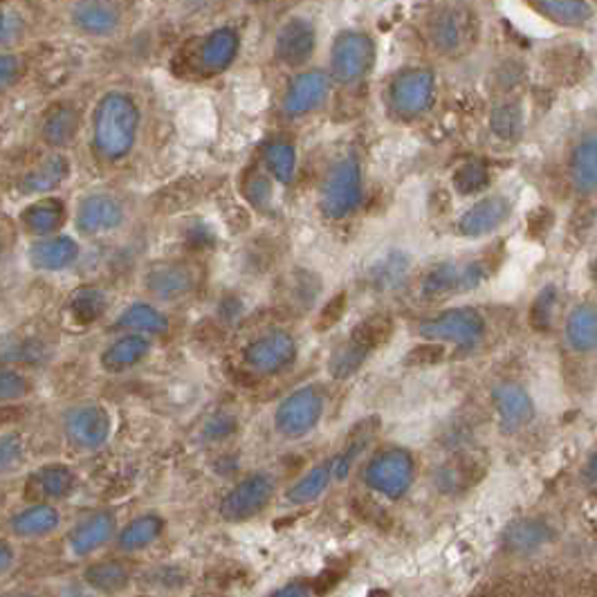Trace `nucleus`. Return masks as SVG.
Returning <instances> with one entry per match:
<instances>
[{"label":"nucleus","instance_id":"6","mask_svg":"<svg viewBox=\"0 0 597 597\" xmlns=\"http://www.w3.org/2000/svg\"><path fill=\"white\" fill-rule=\"evenodd\" d=\"M418 333L427 342L472 349L485 335V319L474 308H452L439 317L422 321Z\"/></svg>","mask_w":597,"mask_h":597},{"label":"nucleus","instance_id":"14","mask_svg":"<svg viewBox=\"0 0 597 597\" xmlns=\"http://www.w3.org/2000/svg\"><path fill=\"white\" fill-rule=\"evenodd\" d=\"M118 517L111 510H99L92 512L88 517H84L81 521H77L73 526V530L68 532V551L79 557L86 560L90 555H95L97 551H101L103 546L111 544V541L118 539Z\"/></svg>","mask_w":597,"mask_h":597},{"label":"nucleus","instance_id":"17","mask_svg":"<svg viewBox=\"0 0 597 597\" xmlns=\"http://www.w3.org/2000/svg\"><path fill=\"white\" fill-rule=\"evenodd\" d=\"M62 528V512L52 504H32L14 512L8 521V530L14 539L36 541L54 534Z\"/></svg>","mask_w":597,"mask_h":597},{"label":"nucleus","instance_id":"15","mask_svg":"<svg viewBox=\"0 0 597 597\" xmlns=\"http://www.w3.org/2000/svg\"><path fill=\"white\" fill-rule=\"evenodd\" d=\"M493 402L504 433H517L534 418V402L517 383H499L493 389Z\"/></svg>","mask_w":597,"mask_h":597},{"label":"nucleus","instance_id":"24","mask_svg":"<svg viewBox=\"0 0 597 597\" xmlns=\"http://www.w3.org/2000/svg\"><path fill=\"white\" fill-rule=\"evenodd\" d=\"M79 258V245L70 236H47L30 247V263L41 273H59Z\"/></svg>","mask_w":597,"mask_h":597},{"label":"nucleus","instance_id":"59","mask_svg":"<svg viewBox=\"0 0 597 597\" xmlns=\"http://www.w3.org/2000/svg\"><path fill=\"white\" fill-rule=\"evenodd\" d=\"M368 597H391V593H387L385 588H373V590L368 593Z\"/></svg>","mask_w":597,"mask_h":597},{"label":"nucleus","instance_id":"36","mask_svg":"<svg viewBox=\"0 0 597 597\" xmlns=\"http://www.w3.org/2000/svg\"><path fill=\"white\" fill-rule=\"evenodd\" d=\"M118 329H126L131 333L142 335H165L169 331V319L151 303H131L115 321Z\"/></svg>","mask_w":597,"mask_h":597},{"label":"nucleus","instance_id":"30","mask_svg":"<svg viewBox=\"0 0 597 597\" xmlns=\"http://www.w3.org/2000/svg\"><path fill=\"white\" fill-rule=\"evenodd\" d=\"M239 34L232 27L211 32L200 45V68L204 73H223L236 59Z\"/></svg>","mask_w":597,"mask_h":597},{"label":"nucleus","instance_id":"35","mask_svg":"<svg viewBox=\"0 0 597 597\" xmlns=\"http://www.w3.org/2000/svg\"><path fill=\"white\" fill-rule=\"evenodd\" d=\"M66 221V207L57 198H43L23 211V225L36 236H52Z\"/></svg>","mask_w":597,"mask_h":597},{"label":"nucleus","instance_id":"20","mask_svg":"<svg viewBox=\"0 0 597 597\" xmlns=\"http://www.w3.org/2000/svg\"><path fill=\"white\" fill-rule=\"evenodd\" d=\"M314 52V27L306 19H290L286 25H281L277 41H275V54L277 59L286 66H303Z\"/></svg>","mask_w":597,"mask_h":597},{"label":"nucleus","instance_id":"58","mask_svg":"<svg viewBox=\"0 0 597 597\" xmlns=\"http://www.w3.org/2000/svg\"><path fill=\"white\" fill-rule=\"evenodd\" d=\"M3 597H45V595H41L36 590H14V593H5Z\"/></svg>","mask_w":597,"mask_h":597},{"label":"nucleus","instance_id":"5","mask_svg":"<svg viewBox=\"0 0 597 597\" xmlns=\"http://www.w3.org/2000/svg\"><path fill=\"white\" fill-rule=\"evenodd\" d=\"M277 495V478L269 472H252L243 476L219 504V515L228 523H245L258 517Z\"/></svg>","mask_w":597,"mask_h":597},{"label":"nucleus","instance_id":"40","mask_svg":"<svg viewBox=\"0 0 597 597\" xmlns=\"http://www.w3.org/2000/svg\"><path fill=\"white\" fill-rule=\"evenodd\" d=\"M368 351L362 349L360 344H355L351 338L338 346L331 357H329V375L333 379H338V383H344V379L353 377L362 366L364 362L368 360Z\"/></svg>","mask_w":597,"mask_h":597},{"label":"nucleus","instance_id":"9","mask_svg":"<svg viewBox=\"0 0 597 597\" xmlns=\"http://www.w3.org/2000/svg\"><path fill=\"white\" fill-rule=\"evenodd\" d=\"M297 340L281 329L267 331L252 340L243 351V362L258 375H279L297 362Z\"/></svg>","mask_w":597,"mask_h":597},{"label":"nucleus","instance_id":"7","mask_svg":"<svg viewBox=\"0 0 597 597\" xmlns=\"http://www.w3.org/2000/svg\"><path fill=\"white\" fill-rule=\"evenodd\" d=\"M362 200V169L355 157H344L325 174L319 207L333 221L346 219Z\"/></svg>","mask_w":597,"mask_h":597},{"label":"nucleus","instance_id":"57","mask_svg":"<svg viewBox=\"0 0 597 597\" xmlns=\"http://www.w3.org/2000/svg\"><path fill=\"white\" fill-rule=\"evenodd\" d=\"M584 483L597 490V452H593L584 465Z\"/></svg>","mask_w":597,"mask_h":597},{"label":"nucleus","instance_id":"29","mask_svg":"<svg viewBox=\"0 0 597 597\" xmlns=\"http://www.w3.org/2000/svg\"><path fill=\"white\" fill-rule=\"evenodd\" d=\"M564 338L571 351L590 353L597 349V306H575L564 323Z\"/></svg>","mask_w":597,"mask_h":597},{"label":"nucleus","instance_id":"54","mask_svg":"<svg viewBox=\"0 0 597 597\" xmlns=\"http://www.w3.org/2000/svg\"><path fill=\"white\" fill-rule=\"evenodd\" d=\"M265 597H314V584L303 582V579H295V582H288L275 590H269Z\"/></svg>","mask_w":597,"mask_h":597},{"label":"nucleus","instance_id":"26","mask_svg":"<svg viewBox=\"0 0 597 597\" xmlns=\"http://www.w3.org/2000/svg\"><path fill=\"white\" fill-rule=\"evenodd\" d=\"M165 528H167L165 517H159L155 512H144V515L131 519L124 528H120L115 546L129 555L140 553L144 549L153 546L155 541L165 534Z\"/></svg>","mask_w":597,"mask_h":597},{"label":"nucleus","instance_id":"19","mask_svg":"<svg viewBox=\"0 0 597 597\" xmlns=\"http://www.w3.org/2000/svg\"><path fill=\"white\" fill-rule=\"evenodd\" d=\"M77 487V474L66 463H47L27 478V493L45 504L68 499Z\"/></svg>","mask_w":597,"mask_h":597},{"label":"nucleus","instance_id":"25","mask_svg":"<svg viewBox=\"0 0 597 597\" xmlns=\"http://www.w3.org/2000/svg\"><path fill=\"white\" fill-rule=\"evenodd\" d=\"M148 353L151 340L142 333H129L115 340L111 346H106V351L99 357V364L106 373H124L144 362Z\"/></svg>","mask_w":597,"mask_h":597},{"label":"nucleus","instance_id":"45","mask_svg":"<svg viewBox=\"0 0 597 597\" xmlns=\"http://www.w3.org/2000/svg\"><path fill=\"white\" fill-rule=\"evenodd\" d=\"M157 200V207L165 209V211H180L185 207H189L191 202L198 200V183L194 185L191 180H185V183H176L172 187H167L162 194L155 196Z\"/></svg>","mask_w":597,"mask_h":597},{"label":"nucleus","instance_id":"60","mask_svg":"<svg viewBox=\"0 0 597 597\" xmlns=\"http://www.w3.org/2000/svg\"><path fill=\"white\" fill-rule=\"evenodd\" d=\"M595 273H597V263H595Z\"/></svg>","mask_w":597,"mask_h":597},{"label":"nucleus","instance_id":"39","mask_svg":"<svg viewBox=\"0 0 597 597\" xmlns=\"http://www.w3.org/2000/svg\"><path fill=\"white\" fill-rule=\"evenodd\" d=\"M106 306H108L106 292L99 288L86 286V288H79L73 292L70 301H68V312L75 319V323L88 325V323H95L97 319H101V314L106 312Z\"/></svg>","mask_w":597,"mask_h":597},{"label":"nucleus","instance_id":"1","mask_svg":"<svg viewBox=\"0 0 597 597\" xmlns=\"http://www.w3.org/2000/svg\"><path fill=\"white\" fill-rule=\"evenodd\" d=\"M140 126L135 101L124 92H108L95 111V146L106 159H122L131 153Z\"/></svg>","mask_w":597,"mask_h":597},{"label":"nucleus","instance_id":"21","mask_svg":"<svg viewBox=\"0 0 597 597\" xmlns=\"http://www.w3.org/2000/svg\"><path fill=\"white\" fill-rule=\"evenodd\" d=\"M510 215V202L501 196H490L469 207L458 221V232L463 236L476 239L499 230Z\"/></svg>","mask_w":597,"mask_h":597},{"label":"nucleus","instance_id":"3","mask_svg":"<svg viewBox=\"0 0 597 597\" xmlns=\"http://www.w3.org/2000/svg\"><path fill=\"white\" fill-rule=\"evenodd\" d=\"M323 413L325 391L319 385H303L277 405L273 427L284 441H301L319 427Z\"/></svg>","mask_w":597,"mask_h":597},{"label":"nucleus","instance_id":"42","mask_svg":"<svg viewBox=\"0 0 597 597\" xmlns=\"http://www.w3.org/2000/svg\"><path fill=\"white\" fill-rule=\"evenodd\" d=\"M490 126H493V133L499 140H504V142H517L521 137V131H523L521 106L515 103V101L499 103L495 108V111H493Z\"/></svg>","mask_w":597,"mask_h":597},{"label":"nucleus","instance_id":"38","mask_svg":"<svg viewBox=\"0 0 597 597\" xmlns=\"http://www.w3.org/2000/svg\"><path fill=\"white\" fill-rule=\"evenodd\" d=\"M394 331L396 323L389 314H371L355 325L349 338L368 353H373L377 349H383L394 338Z\"/></svg>","mask_w":597,"mask_h":597},{"label":"nucleus","instance_id":"47","mask_svg":"<svg viewBox=\"0 0 597 597\" xmlns=\"http://www.w3.org/2000/svg\"><path fill=\"white\" fill-rule=\"evenodd\" d=\"M555 308H557V290H555V286H546L537 295L532 310H530V321H532L534 329H539V331L551 329Z\"/></svg>","mask_w":597,"mask_h":597},{"label":"nucleus","instance_id":"34","mask_svg":"<svg viewBox=\"0 0 597 597\" xmlns=\"http://www.w3.org/2000/svg\"><path fill=\"white\" fill-rule=\"evenodd\" d=\"M526 3L537 14L564 27H579L593 16L588 0H526Z\"/></svg>","mask_w":597,"mask_h":597},{"label":"nucleus","instance_id":"27","mask_svg":"<svg viewBox=\"0 0 597 597\" xmlns=\"http://www.w3.org/2000/svg\"><path fill=\"white\" fill-rule=\"evenodd\" d=\"M377 431H379V418L368 416L349 433L346 445L333 456L335 472H338V483H344L351 476L357 458L371 447V443L377 436Z\"/></svg>","mask_w":597,"mask_h":597},{"label":"nucleus","instance_id":"11","mask_svg":"<svg viewBox=\"0 0 597 597\" xmlns=\"http://www.w3.org/2000/svg\"><path fill=\"white\" fill-rule=\"evenodd\" d=\"M433 92H436V77L427 68L402 70L394 77L389 86L394 111L405 120L422 115L433 101Z\"/></svg>","mask_w":597,"mask_h":597},{"label":"nucleus","instance_id":"8","mask_svg":"<svg viewBox=\"0 0 597 597\" xmlns=\"http://www.w3.org/2000/svg\"><path fill=\"white\" fill-rule=\"evenodd\" d=\"M66 441L84 454L101 450L113 433V418L99 402H81L64 416Z\"/></svg>","mask_w":597,"mask_h":597},{"label":"nucleus","instance_id":"48","mask_svg":"<svg viewBox=\"0 0 597 597\" xmlns=\"http://www.w3.org/2000/svg\"><path fill=\"white\" fill-rule=\"evenodd\" d=\"M30 394L32 385L21 371L3 368V375H0V398H3V402H19L25 400Z\"/></svg>","mask_w":597,"mask_h":597},{"label":"nucleus","instance_id":"43","mask_svg":"<svg viewBox=\"0 0 597 597\" xmlns=\"http://www.w3.org/2000/svg\"><path fill=\"white\" fill-rule=\"evenodd\" d=\"M407 273H409V258L396 252L373 267V284L383 290H391L405 281Z\"/></svg>","mask_w":597,"mask_h":597},{"label":"nucleus","instance_id":"16","mask_svg":"<svg viewBox=\"0 0 597 597\" xmlns=\"http://www.w3.org/2000/svg\"><path fill=\"white\" fill-rule=\"evenodd\" d=\"M70 19L84 34L111 36L122 23V8L118 0H77Z\"/></svg>","mask_w":597,"mask_h":597},{"label":"nucleus","instance_id":"37","mask_svg":"<svg viewBox=\"0 0 597 597\" xmlns=\"http://www.w3.org/2000/svg\"><path fill=\"white\" fill-rule=\"evenodd\" d=\"M70 174V165L64 155H47L38 167H34L23 178V189L27 194H47L57 189Z\"/></svg>","mask_w":597,"mask_h":597},{"label":"nucleus","instance_id":"46","mask_svg":"<svg viewBox=\"0 0 597 597\" xmlns=\"http://www.w3.org/2000/svg\"><path fill=\"white\" fill-rule=\"evenodd\" d=\"M243 196L250 200L252 207L267 211L273 207V185H269L267 176L261 172H250L243 180Z\"/></svg>","mask_w":597,"mask_h":597},{"label":"nucleus","instance_id":"41","mask_svg":"<svg viewBox=\"0 0 597 597\" xmlns=\"http://www.w3.org/2000/svg\"><path fill=\"white\" fill-rule=\"evenodd\" d=\"M265 162L267 169L279 183L288 185L295 180L297 172V153L290 142H273L265 148Z\"/></svg>","mask_w":597,"mask_h":597},{"label":"nucleus","instance_id":"44","mask_svg":"<svg viewBox=\"0 0 597 597\" xmlns=\"http://www.w3.org/2000/svg\"><path fill=\"white\" fill-rule=\"evenodd\" d=\"M490 183V172L483 165V162H467L456 174H454V187L463 196L478 194Z\"/></svg>","mask_w":597,"mask_h":597},{"label":"nucleus","instance_id":"31","mask_svg":"<svg viewBox=\"0 0 597 597\" xmlns=\"http://www.w3.org/2000/svg\"><path fill=\"white\" fill-rule=\"evenodd\" d=\"M551 539H553V530L541 519H519L510 523L504 534L506 549L515 555L537 553L539 549H544Z\"/></svg>","mask_w":597,"mask_h":597},{"label":"nucleus","instance_id":"55","mask_svg":"<svg viewBox=\"0 0 597 597\" xmlns=\"http://www.w3.org/2000/svg\"><path fill=\"white\" fill-rule=\"evenodd\" d=\"M21 68L23 66L16 54H3V62H0V81H3V88L16 84V79L21 77Z\"/></svg>","mask_w":597,"mask_h":597},{"label":"nucleus","instance_id":"49","mask_svg":"<svg viewBox=\"0 0 597 597\" xmlns=\"http://www.w3.org/2000/svg\"><path fill=\"white\" fill-rule=\"evenodd\" d=\"M346 306H349V297L346 292H340L335 297H331L329 301H325L317 314V321H314V331L317 333H329L331 329H335V325L342 321L344 312H346Z\"/></svg>","mask_w":597,"mask_h":597},{"label":"nucleus","instance_id":"33","mask_svg":"<svg viewBox=\"0 0 597 597\" xmlns=\"http://www.w3.org/2000/svg\"><path fill=\"white\" fill-rule=\"evenodd\" d=\"M79 126H81V118L77 113V108L64 103V106H54L45 115L41 133L49 146L66 148L77 140Z\"/></svg>","mask_w":597,"mask_h":597},{"label":"nucleus","instance_id":"28","mask_svg":"<svg viewBox=\"0 0 597 597\" xmlns=\"http://www.w3.org/2000/svg\"><path fill=\"white\" fill-rule=\"evenodd\" d=\"M573 189L582 196L597 191V133H586L571 157Z\"/></svg>","mask_w":597,"mask_h":597},{"label":"nucleus","instance_id":"53","mask_svg":"<svg viewBox=\"0 0 597 597\" xmlns=\"http://www.w3.org/2000/svg\"><path fill=\"white\" fill-rule=\"evenodd\" d=\"M23 19L14 12H5L3 14V27H0V32H3V36H0V41H3V47H10L14 45L21 36H23Z\"/></svg>","mask_w":597,"mask_h":597},{"label":"nucleus","instance_id":"4","mask_svg":"<svg viewBox=\"0 0 597 597\" xmlns=\"http://www.w3.org/2000/svg\"><path fill=\"white\" fill-rule=\"evenodd\" d=\"M416 478V461L407 450H385L375 454L362 472V480L375 495L389 501L402 499Z\"/></svg>","mask_w":597,"mask_h":597},{"label":"nucleus","instance_id":"22","mask_svg":"<svg viewBox=\"0 0 597 597\" xmlns=\"http://www.w3.org/2000/svg\"><path fill=\"white\" fill-rule=\"evenodd\" d=\"M329 90H331V81L321 70L301 73L286 92V101H284L286 113L292 118H299L314 111V108L321 106L325 97H329Z\"/></svg>","mask_w":597,"mask_h":597},{"label":"nucleus","instance_id":"56","mask_svg":"<svg viewBox=\"0 0 597 597\" xmlns=\"http://www.w3.org/2000/svg\"><path fill=\"white\" fill-rule=\"evenodd\" d=\"M14 564H16V551L10 546V541H3V546H0V573L8 575Z\"/></svg>","mask_w":597,"mask_h":597},{"label":"nucleus","instance_id":"18","mask_svg":"<svg viewBox=\"0 0 597 597\" xmlns=\"http://www.w3.org/2000/svg\"><path fill=\"white\" fill-rule=\"evenodd\" d=\"M124 221V209L113 196H88L77 209V230L81 234H101L120 228Z\"/></svg>","mask_w":597,"mask_h":597},{"label":"nucleus","instance_id":"23","mask_svg":"<svg viewBox=\"0 0 597 597\" xmlns=\"http://www.w3.org/2000/svg\"><path fill=\"white\" fill-rule=\"evenodd\" d=\"M338 483V472H335V463L333 456L325 458L323 463L312 465L301 478H297L288 490H286V501L290 506H310L314 501H319L325 493H329V487Z\"/></svg>","mask_w":597,"mask_h":597},{"label":"nucleus","instance_id":"2","mask_svg":"<svg viewBox=\"0 0 597 597\" xmlns=\"http://www.w3.org/2000/svg\"><path fill=\"white\" fill-rule=\"evenodd\" d=\"M476 16L458 0L439 5L427 19V38L443 57H461L476 41Z\"/></svg>","mask_w":597,"mask_h":597},{"label":"nucleus","instance_id":"13","mask_svg":"<svg viewBox=\"0 0 597 597\" xmlns=\"http://www.w3.org/2000/svg\"><path fill=\"white\" fill-rule=\"evenodd\" d=\"M487 279V267L483 261L469 263H441L431 269L422 281L424 297H445L478 288Z\"/></svg>","mask_w":597,"mask_h":597},{"label":"nucleus","instance_id":"32","mask_svg":"<svg viewBox=\"0 0 597 597\" xmlns=\"http://www.w3.org/2000/svg\"><path fill=\"white\" fill-rule=\"evenodd\" d=\"M84 582L88 588H92L99 595L115 597L124 593L131 584V568L124 562L118 560H103L95 562L84 568Z\"/></svg>","mask_w":597,"mask_h":597},{"label":"nucleus","instance_id":"52","mask_svg":"<svg viewBox=\"0 0 597 597\" xmlns=\"http://www.w3.org/2000/svg\"><path fill=\"white\" fill-rule=\"evenodd\" d=\"M445 357L443 346H439L436 342L429 344H420L413 351H409V355L405 357L407 366H429V364H439Z\"/></svg>","mask_w":597,"mask_h":597},{"label":"nucleus","instance_id":"10","mask_svg":"<svg viewBox=\"0 0 597 597\" xmlns=\"http://www.w3.org/2000/svg\"><path fill=\"white\" fill-rule=\"evenodd\" d=\"M375 64V43L364 32H342L331 49V70L340 84H355Z\"/></svg>","mask_w":597,"mask_h":597},{"label":"nucleus","instance_id":"51","mask_svg":"<svg viewBox=\"0 0 597 597\" xmlns=\"http://www.w3.org/2000/svg\"><path fill=\"white\" fill-rule=\"evenodd\" d=\"M25 458V447L19 433H3V439H0V469L3 474H12L16 467H21Z\"/></svg>","mask_w":597,"mask_h":597},{"label":"nucleus","instance_id":"12","mask_svg":"<svg viewBox=\"0 0 597 597\" xmlns=\"http://www.w3.org/2000/svg\"><path fill=\"white\" fill-rule=\"evenodd\" d=\"M146 292L157 301H180L198 288V269L187 261H162L146 269Z\"/></svg>","mask_w":597,"mask_h":597},{"label":"nucleus","instance_id":"50","mask_svg":"<svg viewBox=\"0 0 597 597\" xmlns=\"http://www.w3.org/2000/svg\"><path fill=\"white\" fill-rule=\"evenodd\" d=\"M236 418L232 413H213L211 418H207V422L202 424V431H200V436L202 441L207 443H221L230 436H234L236 433Z\"/></svg>","mask_w":597,"mask_h":597}]
</instances>
